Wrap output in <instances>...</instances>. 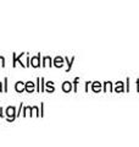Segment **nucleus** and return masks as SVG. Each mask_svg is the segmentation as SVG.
I'll return each mask as SVG.
<instances>
[{
  "label": "nucleus",
  "instance_id": "nucleus-5",
  "mask_svg": "<svg viewBox=\"0 0 139 147\" xmlns=\"http://www.w3.org/2000/svg\"><path fill=\"white\" fill-rule=\"evenodd\" d=\"M62 90L65 92H70L71 91V84H70V82H65V84L62 85Z\"/></svg>",
  "mask_w": 139,
  "mask_h": 147
},
{
  "label": "nucleus",
  "instance_id": "nucleus-2",
  "mask_svg": "<svg viewBox=\"0 0 139 147\" xmlns=\"http://www.w3.org/2000/svg\"><path fill=\"white\" fill-rule=\"evenodd\" d=\"M25 88H26V85H23L22 81H18L16 84V86H15V90L17 92H23V91H25Z\"/></svg>",
  "mask_w": 139,
  "mask_h": 147
},
{
  "label": "nucleus",
  "instance_id": "nucleus-4",
  "mask_svg": "<svg viewBox=\"0 0 139 147\" xmlns=\"http://www.w3.org/2000/svg\"><path fill=\"white\" fill-rule=\"evenodd\" d=\"M27 92H33L34 91V84H33V82H27V84H26V88H25Z\"/></svg>",
  "mask_w": 139,
  "mask_h": 147
},
{
  "label": "nucleus",
  "instance_id": "nucleus-9",
  "mask_svg": "<svg viewBox=\"0 0 139 147\" xmlns=\"http://www.w3.org/2000/svg\"><path fill=\"white\" fill-rule=\"evenodd\" d=\"M0 92H1V84H0Z\"/></svg>",
  "mask_w": 139,
  "mask_h": 147
},
{
  "label": "nucleus",
  "instance_id": "nucleus-6",
  "mask_svg": "<svg viewBox=\"0 0 139 147\" xmlns=\"http://www.w3.org/2000/svg\"><path fill=\"white\" fill-rule=\"evenodd\" d=\"M63 65V60L61 58H56L55 59V66H57V67H61Z\"/></svg>",
  "mask_w": 139,
  "mask_h": 147
},
{
  "label": "nucleus",
  "instance_id": "nucleus-1",
  "mask_svg": "<svg viewBox=\"0 0 139 147\" xmlns=\"http://www.w3.org/2000/svg\"><path fill=\"white\" fill-rule=\"evenodd\" d=\"M15 113H16V110L13 107H9L6 109V117L9 118V120H13V119H15V117H16Z\"/></svg>",
  "mask_w": 139,
  "mask_h": 147
},
{
  "label": "nucleus",
  "instance_id": "nucleus-8",
  "mask_svg": "<svg viewBox=\"0 0 139 147\" xmlns=\"http://www.w3.org/2000/svg\"><path fill=\"white\" fill-rule=\"evenodd\" d=\"M0 112H1V108H0ZM1 115H3V114H1V113H0V117H1Z\"/></svg>",
  "mask_w": 139,
  "mask_h": 147
},
{
  "label": "nucleus",
  "instance_id": "nucleus-7",
  "mask_svg": "<svg viewBox=\"0 0 139 147\" xmlns=\"http://www.w3.org/2000/svg\"><path fill=\"white\" fill-rule=\"evenodd\" d=\"M4 65H5V59L3 57H0V66H4Z\"/></svg>",
  "mask_w": 139,
  "mask_h": 147
},
{
  "label": "nucleus",
  "instance_id": "nucleus-3",
  "mask_svg": "<svg viewBox=\"0 0 139 147\" xmlns=\"http://www.w3.org/2000/svg\"><path fill=\"white\" fill-rule=\"evenodd\" d=\"M39 58H40V55H37V57L32 58L31 65H32V66H34V67H38V66H39Z\"/></svg>",
  "mask_w": 139,
  "mask_h": 147
}]
</instances>
